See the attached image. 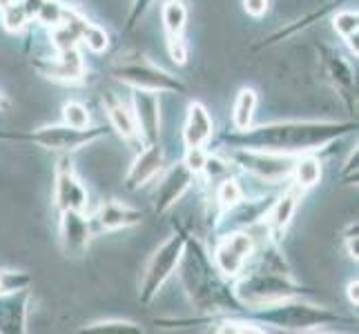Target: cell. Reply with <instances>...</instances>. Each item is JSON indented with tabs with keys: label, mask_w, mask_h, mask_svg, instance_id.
Returning a JSON list of instances; mask_svg holds the SVG:
<instances>
[{
	"label": "cell",
	"mask_w": 359,
	"mask_h": 334,
	"mask_svg": "<svg viewBox=\"0 0 359 334\" xmlns=\"http://www.w3.org/2000/svg\"><path fill=\"white\" fill-rule=\"evenodd\" d=\"M357 132V120H277L268 125L224 134L230 150H259L299 156L317 152L344 136Z\"/></svg>",
	"instance_id": "1"
},
{
	"label": "cell",
	"mask_w": 359,
	"mask_h": 334,
	"mask_svg": "<svg viewBox=\"0 0 359 334\" xmlns=\"http://www.w3.org/2000/svg\"><path fill=\"white\" fill-rule=\"evenodd\" d=\"M177 272L190 305L203 316L245 312V307L232 292L230 281L221 277V272L215 267L212 256H210L203 241L192 237V234H188Z\"/></svg>",
	"instance_id": "2"
},
{
	"label": "cell",
	"mask_w": 359,
	"mask_h": 334,
	"mask_svg": "<svg viewBox=\"0 0 359 334\" xmlns=\"http://www.w3.org/2000/svg\"><path fill=\"white\" fill-rule=\"evenodd\" d=\"M230 283L234 296L245 307V312H255L259 307H268L279 301L292 299V296L306 294V290L292 279V274H283V272H275L268 267H257L250 272L243 270Z\"/></svg>",
	"instance_id": "3"
},
{
	"label": "cell",
	"mask_w": 359,
	"mask_h": 334,
	"mask_svg": "<svg viewBox=\"0 0 359 334\" xmlns=\"http://www.w3.org/2000/svg\"><path fill=\"white\" fill-rule=\"evenodd\" d=\"M255 319L266 326H272L283 332H308L317 330L321 326H335V323H353V319H346L337 312L328 310L324 305H315L304 301L302 296L279 301L275 305L259 307L255 310Z\"/></svg>",
	"instance_id": "4"
},
{
	"label": "cell",
	"mask_w": 359,
	"mask_h": 334,
	"mask_svg": "<svg viewBox=\"0 0 359 334\" xmlns=\"http://www.w3.org/2000/svg\"><path fill=\"white\" fill-rule=\"evenodd\" d=\"M109 134V127H69V125H45L32 132H0V139L3 141H18V143H34L43 147L47 152H56V154H74L83 150V147L92 145L94 141L103 139Z\"/></svg>",
	"instance_id": "5"
},
{
	"label": "cell",
	"mask_w": 359,
	"mask_h": 334,
	"mask_svg": "<svg viewBox=\"0 0 359 334\" xmlns=\"http://www.w3.org/2000/svg\"><path fill=\"white\" fill-rule=\"evenodd\" d=\"M188 234L190 232L177 223L175 232H172L150 256V261H147L143 270L141 286H139V299L143 305H150L156 299V294L163 290L165 283L172 279V274L177 272L183 250H185V241H188Z\"/></svg>",
	"instance_id": "6"
},
{
	"label": "cell",
	"mask_w": 359,
	"mask_h": 334,
	"mask_svg": "<svg viewBox=\"0 0 359 334\" xmlns=\"http://www.w3.org/2000/svg\"><path fill=\"white\" fill-rule=\"evenodd\" d=\"M109 74H112V78H116L118 83L130 85L132 90H145V92H156V94L188 92V88H185V83L181 78L165 71L163 67H158L143 54H132L126 58L121 56V60H116L112 65Z\"/></svg>",
	"instance_id": "7"
},
{
	"label": "cell",
	"mask_w": 359,
	"mask_h": 334,
	"mask_svg": "<svg viewBox=\"0 0 359 334\" xmlns=\"http://www.w3.org/2000/svg\"><path fill=\"white\" fill-rule=\"evenodd\" d=\"M228 158H230V163L241 167L248 174L257 176L262 183L279 185L283 181H290L297 156L259 152V150H230Z\"/></svg>",
	"instance_id": "8"
},
{
	"label": "cell",
	"mask_w": 359,
	"mask_h": 334,
	"mask_svg": "<svg viewBox=\"0 0 359 334\" xmlns=\"http://www.w3.org/2000/svg\"><path fill=\"white\" fill-rule=\"evenodd\" d=\"M255 237L245 230H230L224 237H219L212 250V263L221 272V277L234 281L245 270L248 261L255 254Z\"/></svg>",
	"instance_id": "9"
},
{
	"label": "cell",
	"mask_w": 359,
	"mask_h": 334,
	"mask_svg": "<svg viewBox=\"0 0 359 334\" xmlns=\"http://www.w3.org/2000/svg\"><path fill=\"white\" fill-rule=\"evenodd\" d=\"M317 52H319V65L324 78L337 90V94L344 98L346 107L353 114L357 109V81L351 65L346 63L337 49H332L328 45H317Z\"/></svg>",
	"instance_id": "10"
},
{
	"label": "cell",
	"mask_w": 359,
	"mask_h": 334,
	"mask_svg": "<svg viewBox=\"0 0 359 334\" xmlns=\"http://www.w3.org/2000/svg\"><path fill=\"white\" fill-rule=\"evenodd\" d=\"M90 203V194L85 190L83 181L76 176L72 165L69 154H60L56 172H54V205L58 212L65 209H79L85 212V207Z\"/></svg>",
	"instance_id": "11"
},
{
	"label": "cell",
	"mask_w": 359,
	"mask_h": 334,
	"mask_svg": "<svg viewBox=\"0 0 359 334\" xmlns=\"http://www.w3.org/2000/svg\"><path fill=\"white\" fill-rule=\"evenodd\" d=\"M304 194H306V190L299 188V185L290 179L286 188H283V192L270 203L268 212L262 218L264 228H266V237H270L275 243L281 241V237L290 228V223L297 214V207H299Z\"/></svg>",
	"instance_id": "12"
},
{
	"label": "cell",
	"mask_w": 359,
	"mask_h": 334,
	"mask_svg": "<svg viewBox=\"0 0 359 334\" xmlns=\"http://www.w3.org/2000/svg\"><path fill=\"white\" fill-rule=\"evenodd\" d=\"M92 237H94L92 218L85 216V212H79V209H65V212H60L58 241H60V250H63L67 258H81L83 254H88Z\"/></svg>",
	"instance_id": "13"
},
{
	"label": "cell",
	"mask_w": 359,
	"mask_h": 334,
	"mask_svg": "<svg viewBox=\"0 0 359 334\" xmlns=\"http://www.w3.org/2000/svg\"><path fill=\"white\" fill-rule=\"evenodd\" d=\"M32 65L39 69L45 78L58 83H81L88 74V65L79 47L56 52V58H34Z\"/></svg>",
	"instance_id": "14"
},
{
	"label": "cell",
	"mask_w": 359,
	"mask_h": 334,
	"mask_svg": "<svg viewBox=\"0 0 359 334\" xmlns=\"http://www.w3.org/2000/svg\"><path fill=\"white\" fill-rule=\"evenodd\" d=\"M194 179L196 176L192 174L190 167L185 165L183 160H179V163L172 165L158 181V188H156V194H154V212L158 216L168 214L170 209L183 199V194L192 188Z\"/></svg>",
	"instance_id": "15"
},
{
	"label": "cell",
	"mask_w": 359,
	"mask_h": 334,
	"mask_svg": "<svg viewBox=\"0 0 359 334\" xmlns=\"http://www.w3.org/2000/svg\"><path fill=\"white\" fill-rule=\"evenodd\" d=\"M132 114L143 145L161 139V101L156 92L132 90Z\"/></svg>",
	"instance_id": "16"
},
{
	"label": "cell",
	"mask_w": 359,
	"mask_h": 334,
	"mask_svg": "<svg viewBox=\"0 0 359 334\" xmlns=\"http://www.w3.org/2000/svg\"><path fill=\"white\" fill-rule=\"evenodd\" d=\"M165 167V150L158 141L143 145L141 154L132 160V165L126 174V190L136 192L145 188L147 183H152Z\"/></svg>",
	"instance_id": "17"
},
{
	"label": "cell",
	"mask_w": 359,
	"mask_h": 334,
	"mask_svg": "<svg viewBox=\"0 0 359 334\" xmlns=\"http://www.w3.org/2000/svg\"><path fill=\"white\" fill-rule=\"evenodd\" d=\"M29 303H32V288L0 294V332L3 334L27 332Z\"/></svg>",
	"instance_id": "18"
},
{
	"label": "cell",
	"mask_w": 359,
	"mask_h": 334,
	"mask_svg": "<svg viewBox=\"0 0 359 334\" xmlns=\"http://www.w3.org/2000/svg\"><path fill=\"white\" fill-rule=\"evenodd\" d=\"M143 216L145 214L141 212V209L126 205L116 199H109L98 207V212L92 218V223H96L101 232H118V230H128V228L139 225V223L143 221Z\"/></svg>",
	"instance_id": "19"
},
{
	"label": "cell",
	"mask_w": 359,
	"mask_h": 334,
	"mask_svg": "<svg viewBox=\"0 0 359 334\" xmlns=\"http://www.w3.org/2000/svg\"><path fill=\"white\" fill-rule=\"evenodd\" d=\"M215 134V120L203 103L192 101L188 105V114L183 123V145L185 147H205L212 141Z\"/></svg>",
	"instance_id": "20"
},
{
	"label": "cell",
	"mask_w": 359,
	"mask_h": 334,
	"mask_svg": "<svg viewBox=\"0 0 359 334\" xmlns=\"http://www.w3.org/2000/svg\"><path fill=\"white\" fill-rule=\"evenodd\" d=\"M103 107H105V114H107V120H109V130H114L123 141L143 145L130 105L123 103L116 94L107 92V94H103Z\"/></svg>",
	"instance_id": "21"
},
{
	"label": "cell",
	"mask_w": 359,
	"mask_h": 334,
	"mask_svg": "<svg viewBox=\"0 0 359 334\" xmlns=\"http://www.w3.org/2000/svg\"><path fill=\"white\" fill-rule=\"evenodd\" d=\"M321 174H324V167H321V160L315 156V152H306L294 158L292 165V181L304 190H311L315 185H319Z\"/></svg>",
	"instance_id": "22"
},
{
	"label": "cell",
	"mask_w": 359,
	"mask_h": 334,
	"mask_svg": "<svg viewBox=\"0 0 359 334\" xmlns=\"http://www.w3.org/2000/svg\"><path fill=\"white\" fill-rule=\"evenodd\" d=\"M215 201L219 205V214L224 216L226 212H230L232 207H237L241 201H245V190L239 183V179L234 176H224L217 183V192H215Z\"/></svg>",
	"instance_id": "23"
},
{
	"label": "cell",
	"mask_w": 359,
	"mask_h": 334,
	"mask_svg": "<svg viewBox=\"0 0 359 334\" xmlns=\"http://www.w3.org/2000/svg\"><path fill=\"white\" fill-rule=\"evenodd\" d=\"M257 109V92L252 88H241L232 107V125L234 130H248L252 125Z\"/></svg>",
	"instance_id": "24"
},
{
	"label": "cell",
	"mask_w": 359,
	"mask_h": 334,
	"mask_svg": "<svg viewBox=\"0 0 359 334\" xmlns=\"http://www.w3.org/2000/svg\"><path fill=\"white\" fill-rule=\"evenodd\" d=\"M161 20H163L168 39H179L185 32V22H188V7L183 0H168L161 9Z\"/></svg>",
	"instance_id": "25"
},
{
	"label": "cell",
	"mask_w": 359,
	"mask_h": 334,
	"mask_svg": "<svg viewBox=\"0 0 359 334\" xmlns=\"http://www.w3.org/2000/svg\"><path fill=\"white\" fill-rule=\"evenodd\" d=\"M215 332L219 334H252V332H268L270 328H266L262 321L257 319H248V316H221L215 321Z\"/></svg>",
	"instance_id": "26"
},
{
	"label": "cell",
	"mask_w": 359,
	"mask_h": 334,
	"mask_svg": "<svg viewBox=\"0 0 359 334\" xmlns=\"http://www.w3.org/2000/svg\"><path fill=\"white\" fill-rule=\"evenodd\" d=\"M0 20H3V27L9 34H20L25 27H27L29 16H27V11H25L20 0H14L11 5L0 9Z\"/></svg>",
	"instance_id": "27"
},
{
	"label": "cell",
	"mask_w": 359,
	"mask_h": 334,
	"mask_svg": "<svg viewBox=\"0 0 359 334\" xmlns=\"http://www.w3.org/2000/svg\"><path fill=\"white\" fill-rule=\"evenodd\" d=\"M81 43L90 49L92 54H105L109 49V34L96 22H88L83 36H81Z\"/></svg>",
	"instance_id": "28"
},
{
	"label": "cell",
	"mask_w": 359,
	"mask_h": 334,
	"mask_svg": "<svg viewBox=\"0 0 359 334\" xmlns=\"http://www.w3.org/2000/svg\"><path fill=\"white\" fill-rule=\"evenodd\" d=\"M65 7L67 5L60 3V0H43L39 14H36V22H41L47 29L56 27L65 20Z\"/></svg>",
	"instance_id": "29"
},
{
	"label": "cell",
	"mask_w": 359,
	"mask_h": 334,
	"mask_svg": "<svg viewBox=\"0 0 359 334\" xmlns=\"http://www.w3.org/2000/svg\"><path fill=\"white\" fill-rule=\"evenodd\" d=\"M85 332H134L139 334L143 332V328L139 323H134V321H128V319H101V321H92L83 328Z\"/></svg>",
	"instance_id": "30"
},
{
	"label": "cell",
	"mask_w": 359,
	"mask_h": 334,
	"mask_svg": "<svg viewBox=\"0 0 359 334\" xmlns=\"http://www.w3.org/2000/svg\"><path fill=\"white\" fill-rule=\"evenodd\" d=\"M90 109L85 107L81 101H67L63 105V123L69 127H76V130H83V127H90Z\"/></svg>",
	"instance_id": "31"
},
{
	"label": "cell",
	"mask_w": 359,
	"mask_h": 334,
	"mask_svg": "<svg viewBox=\"0 0 359 334\" xmlns=\"http://www.w3.org/2000/svg\"><path fill=\"white\" fill-rule=\"evenodd\" d=\"M32 288V277L25 270H5L0 267V294Z\"/></svg>",
	"instance_id": "32"
},
{
	"label": "cell",
	"mask_w": 359,
	"mask_h": 334,
	"mask_svg": "<svg viewBox=\"0 0 359 334\" xmlns=\"http://www.w3.org/2000/svg\"><path fill=\"white\" fill-rule=\"evenodd\" d=\"M332 29H335L344 41L351 39L353 34L359 32V16H357V11H353V9L337 11V14L332 16Z\"/></svg>",
	"instance_id": "33"
},
{
	"label": "cell",
	"mask_w": 359,
	"mask_h": 334,
	"mask_svg": "<svg viewBox=\"0 0 359 334\" xmlns=\"http://www.w3.org/2000/svg\"><path fill=\"white\" fill-rule=\"evenodd\" d=\"M205 158H208V152L203 150V147H185L183 163L190 167V172H192L194 176H199L201 172H203Z\"/></svg>",
	"instance_id": "34"
},
{
	"label": "cell",
	"mask_w": 359,
	"mask_h": 334,
	"mask_svg": "<svg viewBox=\"0 0 359 334\" xmlns=\"http://www.w3.org/2000/svg\"><path fill=\"white\" fill-rule=\"evenodd\" d=\"M154 5V0H134V5H132V11H130V16H128V25H126V32H132L136 25L141 22V18L147 14V9H150Z\"/></svg>",
	"instance_id": "35"
},
{
	"label": "cell",
	"mask_w": 359,
	"mask_h": 334,
	"mask_svg": "<svg viewBox=\"0 0 359 334\" xmlns=\"http://www.w3.org/2000/svg\"><path fill=\"white\" fill-rule=\"evenodd\" d=\"M168 54L177 65H185V60H188V45H185L183 36H179V39H168Z\"/></svg>",
	"instance_id": "36"
},
{
	"label": "cell",
	"mask_w": 359,
	"mask_h": 334,
	"mask_svg": "<svg viewBox=\"0 0 359 334\" xmlns=\"http://www.w3.org/2000/svg\"><path fill=\"white\" fill-rule=\"evenodd\" d=\"M357 243H359V237H357V221H351L348 223V230L344 232V245H346V252L357 263L359 258V252H357Z\"/></svg>",
	"instance_id": "37"
},
{
	"label": "cell",
	"mask_w": 359,
	"mask_h": 334,
	"mask_svg": "<svg viewBox=\"0 0 359 334\" xmlns=\"http://www.w3.org/2000/svg\"><path fill=\"white\" fill-rule=\"evenodd\" d=\"M243 9H245V14H248V16L262 18V16L268 14L270 0H243Z\"/></svg>",
	"instance_id": "38"
},
{
	"label": "cell",
	"mask_w": 359,
	"mask_h": 334,
	"mask_svg": "<svg viewBox=\"0 0 359 334\" xmlns=\"http://www.w3.org/2000/svg\"><path fill=\"white\" fill-rule=\"evenodd\" d=\"M346 176H353L357 181V147L351 152V158L346 160V167L341 172V179H346Z\"/></svg>",
	"instance_id": "39"
},
{
	"label": "cell",
	"mask_w": 359,
	"mask_h": 334,
	"mask_svg": "<svg viewBox=\"0 0 359 334\" xmlns=\"http://www.w3.org/2000/svg\"><path fill=\"white\" fill-rule=\"evenodd\" d=\"M346 294H348V303L353 307H357L359 305V281L357 279H353L348 283V288H346Z\"/></svg>",
	"instance_id": "40"
},
{
	"label": "cell",
	"mask_w": 359,
	"mask_h": 334,
	"mask_svg": "<svg viewBox=\"0 0 359 334\" xmlns=\"http://www.w3.org/2000/svg\"><path fill=\"white\" fill-rule=\"evenodd\" d=\"M20 3H22L25 11H27L29 20H36V14H39V9H41V5H43V0H20Z\"/></svg>",
	"instance_id": "41"
},
{
	"label": "cell",
	"mask_w": 359,
	"mask_h": 334,
	"mask_svg": "<svg viewBox=\"0 0 359 334\" xmlns=\"http://www.w3.org/2000/svg\"><path fill=\"white\" fill-rule=\"evenodd\" d=\"M11 3H14V0H0V9L7 7V5H11Z\"/></svg>",
	"instance_id": "42"
},
{
	"label": "cell",
	"mask_w": 359,
	"mask_h": 334,
	"mask_svg": "<svg viewBox=\"0 0 359 334\" xmlns=\"http://www.w3.org/2000/svg\"><path fill=\"white\" fill-rule=\"evenodd\" d=\"M0 103H3V96H0Z\"/></svg>",
	"instance_id": "43"
}]
</instances>
